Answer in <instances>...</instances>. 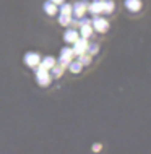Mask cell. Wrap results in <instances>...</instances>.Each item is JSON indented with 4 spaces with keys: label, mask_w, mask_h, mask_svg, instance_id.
I'll use <instances>...</instances> for the list:
<instances>
[{
    "label": "cell",
    "mask_w": 151,
    "mask_h": 154,
    "mask_svg": "<svg viewBox=\"0 0 151 154\" xmlns=\"http://www.w3.org/2000/svg\"><path fill=\"white\" fill-rule=\"evenodd\" d=\"M64 70H65V66H62L60 63H55L50 68V75H52V78H60L62 73H64Z\"/></svg>",
    "instance_id": "cell-13"
},
{
    "label": "cell",
    "mask_w": 151,
    "mask_h": 154,
    "mask_svg": "<svg viewBox=\"0 0 151 154\" xmlns=\"http://www.w3.org/2000/svg\"><path fill=\"white\" fill-rule=\"evenodd\" d=\"M36 72V80H37V85L39 86H49L50 85V80H52V75L49 73V70H42L39 66H34L33 68Z\"/></svg>",
    "instance_id": "cell-1"
},
{
    "label": "cell",
    "mask_w": 151,
    "mask_h": 154,
    "mask_svg": "<svg viewBox=\"0 0 151 154\" xmlns=\"http://www.w3.org/2000/svg\"><path fill=\"white\" fill-rule=\"evenodd\" d=\"M125 8L128 11L137 13V11L141 10V0H125Z\"/></svg>",
    "instance_id": "cell-9"
},
{
    "label": "cell",
    "mask_w": 151,
    "mask_h": 154,
    "mask_svg": "<svg viewBox=\"0 0 151 154\" xmlns=\"http://www.w3.org/2000/svg\"><path fill=\"white\" fill-rule=\"evenodd\" d=\"M58 23H60L62 26H68V24L72 23V15L60 13V15H58Z\"/></svg>",
    "instance_id": "cell-17"
},
{
    "label": "cell",
    "mask_w": 151,
    "mask_h": 154,
    "mask_svg": "<svg viewBox=\"0 0 151 154\" xmlns=\"http://www.w3.org/2000/svg\"><path fill=\"white\" fill-rule=\"evenodd\" d=\"M78 37H80V32L77 29H67L65 34H64V41H65V42H68V44H73Z\"/></svg>",
    "instance_id": "cell-10"
},
{
    "label": "cell",
    "mask_w": 151,
    "mask_h": 154,
    "mask_svg": "<svg viewBox=\"0 0 151 154\" xmlns=\"http://www.w3.org/2000/svg\"><path fill=\"white\" fill-rule=\"evenodd\" d=\"M50 2H52V3H55V5L58 7V5H60V3H62V2H65V0H50Z\"/></svg>",
    "instance_id": "cell-21"
},
{
    "label": "cell",
    "mask_w": 151,
    "mask_h": 154,
    "mask_svg": "<svg viewBox=\"0 0 151 154\" xmlns=\"http://www.w3.org/2000/svg\"><path fill=\"white\" fill-rule=\"evenodd\" d=\"M86 10H88V3L83 2V0H80V2H75V5L72 7V15L80 18V16H83L86 13Z\"/></svg>",
    "instance_id": "cell-5"
},
{
    "label": "cell",
    "mask_w": 151,
    "mask_h": 154,
    "mask_svg": "<svg viewBox=\"0 0 151 154\" xmlns=\"http://www.w3.org/2000/svg\"><path fill=\"white\" fill-rule=\"evenodd\" d=\"M78 62H80L83 66H85V65H90V63H91V55H90L88 52L80 54V55H78Z\"/></svg>",
    "instance_id": "cell-15"
},
{
    "label": "cell",
    "mask_w": 151,
    "mask_h": 154,
    "mask_svg": "<svg viewBox=\"0 0 151 154\" xmlns=\"http://www.w3.org/2000/svg\"><path fill=\"white\" fill-rule=\"evenodd\" d=\"M88 11L94 16L102 13V0H94L93 3H90V5H88Z\"/></svg>",
    "instance_id": "cell-7"
},
{
    "label": "cell",
    "mask_w": 151,
    "mask_h": 154,
    "mask_svg": "<svg viewBox=\"0 0 151 154\" xmlns=\"http://www.w3.org/2000/svg\"><path fill=\"white\" fill-rule=\"evenodd\" d=\"M73 55H75V52H73V49L72 47H64L60 51V57H58V63H60L62 66H67L72 62L73 59Z\"/></svg>",
    "instance_id": "cell-2"
},
{
    "label": "cell",
    "mask_w": 151,
    "mask_h": 154,
    "mask_svg": "<svg viewBox=\"0 0 151 154\" xmlns=\"http://www.w3.org/2000/svg\"><path fill=\"white\" fill-rule=\"evenodd\" d=\"M93 151H94V152H98V151H101V144H99V143H96V144H93Z\"/></svg>",
    "instance_id": "cell-20"
},
{
    "label": "cell",
    "mask_w": 151,
    "mask_h": 154,
    "mask_svg": "<svg viewBox=\"0 0 151 154\" xmlns=\"http://www.w3.org/2000/svg\"><path fill=\"white\" fill-rule=\"evenodd\" d=\"M67 66H68V70H70L72 73H80V72L83 70V65L80 63L78 60H77V62H70V63L67 65Z\"/></svg>",
    "instance_id": "cell-14"
},
{
    "label": "cell",
    "mask_w": 151,
    "mask_h": 154,
    "mask_svg": "<svg viewBox=\"0 0 151 154\" xmlns=\"http://www.w3.org/2000/svg\"><path fill=\"white\" fill-rule=\"evenodd\" d=\"M58 10H60V13L72 15V5H70V3H65V2H62L60 5H58Z\"/></svg>",
    "instance_id": "cell-19"
},
{
    "label": "cell",
    "mask_w": 151,
    "mask_h": 154,
    "mask_svg": "<svg viewBox=\"0 0 151 154\" xmlns=\"http://www.w3.org/2000/svg\"><path fill=\"white\" fill-rule=\"evenodd\" d=\"M91 26H93V29H96L98 32H106L109 29V21L106 18H101V16L96 15L94 20L91 21Z\"/></svg>",
    "instance_id": "cell-3"
},
{
    "label": "cell",
    "mask_w": 151,
    "mask_h": 154,
    "mask_svg": "<svg viewBox=\"0 0 151 154\" xmlns=\"http://www.w3.org/2000/svg\"><path fill=\"white\" fill-rule=\"evenodd\" d=\"M99 51V45L96 42H88V47H86V52L90 54V55H96Z\"/></svg>",
    "instance_id": "cell-18"
},
{
    "label": "cell",
    "mask_w": 151,
    "mask_h": 154,
    "mask_svg": "<svg viewBox=\"0 0 151 154\" xmlns=\"http://www.w3.org/2000/svg\"><path fill=\"white\" fill-rule=\"evenodd\" d=\"M55 63H57V60L54 59V57L47 55V57H44V59L39 62V65H37V66H39V68H42V70H50Z\"/></svg>",
    "instance_id": "cell-8"
},
{
    "label": "cell",
    "mask_w": 151,
    "mask_h": 154,
    "mask_svg": "<svg viewBox=\"0 0 151 154\" xmlns=\"http://www.w3.org/2000/svg\"><path fill=\"white\" fill-rule=\"evenodd\" d=\"M86 47H88V39H85V37H78L77 41L73 42V52L77 54V55H80V54L86 52Z\"/></svg>",
    "instance_id": "cell-6"
},
{
    "label": "cell",
    "mask_w": 151,
    "mask_h": 154,
    "mask_svg": "<svg viewBox=\"0 0 151 154\" xmlns=\"http://www.w3.org/2000/svg\"><path fill=\"white\" fill-rule=\"evenodd\" d=\"M93 26H91V23L90 24H81L80 26V34H81V37H85V39H88V37H91L93 36Z\"/></svg>",
    "instance_id": "cell-11"
},
{
    "label": "cell",
    "mask_w": 151,
    "mask_h": 154,
    "mask_svg": "<svg viewBox=\"0 0 151 154\" xmlns=\"http://www.w3.org/2000/svg\"><path fill=\"white\" fill-rule=\"evenodd\" d=\"M39 62H41V55L37 52H28L26 55H24V63H26L28 66H31V68L37 66Z\"/></svg>",
    "instance_id": "cell-4"
},
{
    "label": "cell",
    "mask_w": 151,
    "mask_h": 154,
    "mask_svg": "<svg viewBox=\"0 0 151 154\" xmlns=\"http://www.w3.org/2000/svg\"><path fill=\"white\" fill-rule=\"evenodd\" d=\"M42 8H44V11H46V13L50 15V16H54V15L57 13V5H55V3H52L50 0H47V2H44Z\"/></svg>",
    "instance_id": "cell-12"
},
{
    "label": "cell",
    "mask_w": 151,
    "mask_h": 154,
    "mask_svg": "<svg viewBox=\"0 0 151 154\" xmlns=\"http://www.w3.org/2000/svg\"><path fill=\"white\" fill-rule=\"evenodd\" d=\"M112 11H114V2L102 0V13H112Z\"/></svg>",
    "instance_id": "cell-16"
}]
</instances>
